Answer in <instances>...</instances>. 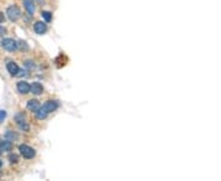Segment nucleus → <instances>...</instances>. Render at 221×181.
I'll use <instances>...</instances> for the list:
<instances>
[{
  "label": "nucleus",
  "instance_id": "obj_1",
  "mask_svg": "<svg viewBox=\"0 0 221 181\" xmlns=\"http://www.w3.org/2000/svg\"><path fill=\"white\" fill-rule=\"evenodd\" d=\"M58 107H59V104L57 100H48V102H45L43 105L36 112V115H37V118H38L39 120H43V119H45L50 113L57 110Z\"/></svg>",
  "mask_w": 221,
  "mask_h": 181
},
{
  "label": "nucleus",
  "instance_id": "obj_2",
  "mask_svg": "<svg viewBox=\"0 0 221 181\" xmlns=\"http://www.w3.org/2000/svg\"><path fill=\"white\" fill-rule=\"evenodd\" d=\"M6 14H8V17H9V20L10 21H17L20 17H21V10L17 8V6H9L8 8V10H6Z\"/></svg>",
  "mask_w": 221,
  "mask_h": 181
},
{
  "label": "nucleus",
  "instance_id": "obj_3",
  "mask_svg": "<svg viewBox=\"0 0 221 181\" xmlns=\"http://www.w3.org/2000/svg\"><path fill=\"white\" fill-rule=\"evenodd\" d=\"M18 149H20V153L22 154V157H25L26 159H31V158H33L36 155V151L32 147L27 146V144H21L18 147Z\"/></svg>",
  "mask_w": 221,
  "mask_h": 181
},
{
  "label": "nucleus",
  "instance_id": "obj_4",
  "mask_svg": "<svg viewBox=\"0 0 221 181\" xmlns=\"http://www.w3.org/2000/svg\"><path fill=\"white\" fill-rule=\"evenodd\" d=\"M1 47L8 52H15L17 49V43L13 38H5L1 41Z\"/></svg>",
  "mask_w": 221,
  "mask_h": 181
},
{
  "label": "nucleus",
  "instance_id": "obj_5",
  "mask_svg": "<svg viewBox=\"0 0 221 181\" xmlns=\"http://www.w3.org/2000/svg\"><path fill=\"white\" fill-rule=\"evenodd\" d=\"M15 121H16V124L18 125V127L21 128V130H24V131H29V126L27 124V121H26V116L21 113V114H17L16 116H15Z\"/></svg>",
  "mask_w": 221,
  "mask_h": 181
},
{
  "label": "nucleus",
  "instance_id": "obj_6",
  "mask_svg": "<svg viewBox=\"0 0 221 181\" xmlns=\"http://www.w3.org/2000/svg\"><path fill=\"white\" fill-rule=\"evenodd\" d=\"M29 92L33 93V94H36V96H39L43 92V87H42V84L39 83V82H33V83L29 86Z\"/></svg>",
  "mask_w": 221,
  "mask_h": 181
},
{
  "label": "nucleus",
  "instance_id": "obj_7",
  "mask_svg": "<svg viewBox=\"0 0 221 181\" xmlns=\"http://www.w3.org/2000/svg\"><path fill=\"white\" fill-rule=\"evenodd\" d=\"M39 108H41V103L37 99H31V100L27 102V109H29V112L36 113Z\"/></svg>",
  "mask_w": 221,
  "mask_h": 181
},
{
  "label": "nucleus",
  "instance_id": "obj_8",
  "mask_svg": "<svg viewBox=\"0 0 221 181\" xmlns=\"http://www.w3.org/2000/svg\"><path fill=\"white\" fill-rule=\"evenodd\" d=\"M17 91L21 94H27V93H29V84L27 82H25V81L17 82Z\"/></svg>",
  "mask_w": 221,
  "mask_h": 181
},
{
  "label": "nucleus",
  "instance_id": "obj_9",
  "mask_svg": "<svg viewBox=\"0 0 221 181\" xmlns=\"http://www.w3.org/2000/svg\"><path fill=\"white\" fill-rule=\"evenodd\" d=\"M33 29H34V32L37 33V34H44L45 32H47V25L44 23V22H36L34 23V26H33Z\"/></svg>",
  "mask_w": 221,
  "mask_h": 181
},
{
  "label": "nucleus",
  "instance_id": "obj_10",
  "mask_svg": "<svg viewBox=\"0 0 221 181\" xmlns=\"http://www.w3.org/2000/svg\"><path fill=\"white\" fill-rule=\"evenodd\" d=\"M6 69L9 71V73L11 75V76H17V73L20 72V69H18V66L13 63V61H9L8 64H6Z\"/></svg>",
  "mask_w": 221,
  "mask_h": 181
},
{
  "label": "nucleus",
  "instance_id": "obj_11",
  "mask_svg": "<svg viewBox=\"0 0 221 181\" xmlns=\"http://www.w3.org/2000/svg\"><path fill=\"white\" fill-rule=\"evenodd\" d=\"M24 6H25V9L27 10V13H29V15L34 14L36 8H34V4H33L32 0H24Z\"/></svg>",
  "mask_w": 221,
  "mask_h": 181
},
{
  "label": "nucleus",
  "instance_id": "obj_12",
  "mask_svg": "<svg viewBox=\"0 0 221 181\" xmlns=\"http://www.w3.org/2000/svg\"><path fill=\"white\" fill-rule=\"evenodd\" d=\"M11 148H13V143H11V141H9V139L0 141V149H1V151H4V152H9V151H11Z\"/></svg>",
  "mask_w": 221,
  "mask_h": 181
},
{
  "label": "nucleus",
  "instance_id": "obj_13",
  "mask_svg": "<svg viewBox=\"0 0 221 181\" xmlns=\"http://www.w3.org/2000/svg\"><path fill=\"white\" fill-rule=\"evenodd\" d=\"M42 17L45 20V22H50L52 21V14L49 11H42Z\"/></svg>",
  "mask_w": 221,
  "mask_h": 181
},
{
  "label": "nucleus",
  "instance_id": "obj_14",
  "mask_svg": "<svg viewBox=\"0 0 221 181\" xmlns=\"http://www.w3.org/2000/svg\"><path fill=\"white\" fill-rule=\"evenodd\" d=\"M5 137L9 139V141H13V139L17 138L18 136H17L16 133H14V132H11V131H8V132H6V135H5Z\"/></svg>",
  "mask_w": 221,
  "mask_h": 181
},
{
  "label": "nucleus",
  "instance_id": "obj_15",
  "mask_svg": "<svg viewBox=\"0 0 221 181\" xmlns=\"http://www.w3.org/2000/svg\"><path fill=\"white\" fill-rule=\"evenodd\" d=\"M5 118H6V112L5 110H0V124L5 120Z\"/></svg>",
  "mask_w": 221,
  "mask_h": 181
},
{
  "label": "nucleus",
  "instance_id": "obj_16",
  "mask_svg": "<svg viewBox=\"0 0 221 181\" xmlns=\"http://www.w3.org/2000/svg\"><path fill=\"white\" fill-rule=\"evenodd\" d=\"M9 159H10V162H11V163H17V155H16V154L10 155V158H9Z\"/></svg>",
  "mask_w": 221,
  "mask_h": 181
},
{
  "label": "nucleus",
  "instance_id": "obj_17",
  "mask_svg": "<svg viewBox=\"0 0 221 181\" xmlns=\"http://www.w3.org/2000/svg\"><path fill=\"white\" fill-rule=\"evenodd\" d=\"M5 33H6V28L0 27V36H3V34H5Z\"/></svg>",
  "mask_w": 221,
  "mask_h": 181
},
{
  "label": "nucleus",
  "instance_id": "obj_18",
  "mask_svg": "<svg viewBox=\"0 0 221 181\" xmlns=\"http://www.w3.org/2000/svg\"><path fill=\"white\" fill-rule=\"evenodd\" d=\"M4 20H5V16H4L3 13H0V23H3V22H4Z\"/></svg>",
  "mask_w": 221,
  "mask_h": 181
},
{
  "label": "nucleus",
  "instance_id": "obj_19",
  "mask_svg": "<svg viewBox=\"0 0 221 181\" xmlns=\"http://www.w3.org/2000/svg\"><path fill=\"white\" fill-rule=\"evenodd\" d=\"M1 165H3V162H1V160H0V167H1Z\"/></svg>",
  "mask_w": 221,
  "mask_h": 181
},
{
  "label": "nucleus",
  "instance_id": "obj_20",
  "mask_svg": "<svg viewBox=\"0 0 221 181\" xmlns=\"http://www.w3.org/2000/svg\"><path fill=\"white\" fill-rule=\"evenodd\" d=\"M0 154H1V149H0Z\"/></svg>",
  "mask_w": 221,
  "mask_h": 181
}]
</instances>
